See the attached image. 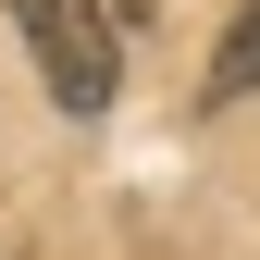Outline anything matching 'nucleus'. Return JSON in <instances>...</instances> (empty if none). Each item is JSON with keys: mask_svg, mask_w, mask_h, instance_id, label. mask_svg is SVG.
<instances>
[{"mask_svg": "<svg viewBox=\"0 0 260 260\" xmlns=\"http://www.w3.org/2000/svg\"><path fill=\"white\" fill-rule=\"evenodd\" d=\"M13 25H25L50 100L75 112V124L112 112V87H124V25H112V0H13Z\"/></svg>", "mask_w": 260, "mask_h": 260, "instance_id": "nucleus-1", "label": "nucleus"}, {"mask_svg": "<svg viewBox=\"0 0 260 260\" xmlns=\"http://www.w3.org/2000/svg\"><path fill=\"white\" fill-rule=\"evenodd\" d=\"M211 100H260V0H236V25H223V50H211Z\"/></svg>", "mask_w": 260, "mask_h": 260, "instance_id": "nucleus-2", "label": "nucleus"}, {"mask_svg": "<svg viewBox=\"0 0 260 260\" xmlns=\"http://www.w3.org/2000/svg\"><path fill=\"white\" fill-rule=\"evenodd\" d=\"M137 13H149V0H112V25H137Z\"/></svg>", "mask_w": 260, "mask_h": 260, "instance_id": "nucleus-3", "label": "nucleus"}]
</instances>
